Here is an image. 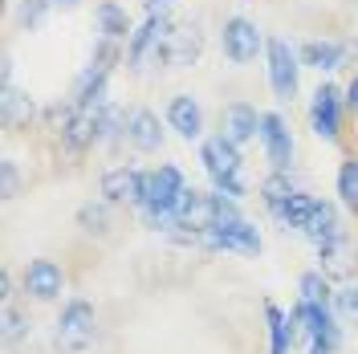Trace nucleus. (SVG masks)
Segmentation results:
<instances>
[{
	"label": "nucleus",
	"instance_id": "obj_1",
	"mask_svg": "<svg viewBox=\"0 0 358 354\" xmlns=\"http://www.w3.org/2000/svg\"><path fill=\"white\" fill-rule=\"evenodd\" d=\"M200 163H203V171L212 176L220 196H228V199L245 196V183H241V147L236 143H228L224 134L208 139L200 147Z\"/></svg>",
	"mask_w": 358,
	"mask_h": 354
},
{
	"label": "nucleus",
	"instance_id": "obj_2",
	"mask_svg": "<svg viewBox=\"0 0 358 354\" xmlns=\"http://www.w3.org/2000/svg\"><path fill=\"white\" fill-rule=\"evenodd\" d=\"M224 216H236V208L220 192H196V187H187L183 199H179V208H176V224L179 228H192V232H208Z\"/></svg>",
	"mask_w": 358,
	"mask_h": 354
},
{
	"label": "nucleus",
	"instance_id": "obj_3",
	"mask_svg": "<svg viewBox=\"0 0 358 354\" xmlns=\"http://www.w3.org/2000/svg\"><path fill=\"white\" fill-rule=\"evenodd\" d=\"M94 322H98V313H94V306H90L86 297L66 302V310L57 318V351L82 354L90 342H94Z\"/></svg>",
	"mask_w": 358,
	"mask_h": 354
},
{
	"label": "nucleus",
	"instance_id": "obj_4",
	"mask_svg": "<svg viewBox=\"0 0 358 354\" xmlns=\"http://www.w3.org/2000/svg\"><path fill=\"white\" fill-rule=\"evenodd\" d=\"M200 244L203 248H232V253H261V232L252 228L248 220H241V216H224L216 228H208V232H200Z\"/></svg>",
	"mask_w": 358,
	"mask_h": 354
},
{
	"label": "nucleus",
	"instance_id": "obj_5",
	"mask_svg": "<svg viewBox=\"0 0 358 354\" xmlns=\"http://www.w3.org/2000/svg\"><path fill=\"white\" fill-rule=\"evenodd\" d=\"M310 122H313V134L326 139V143H334L338 134H342V94H338V86L322 82V86L313 90Z\"/></svg>",
	"mask_w": 358,
	"mask_h": 354
},
{
	"label": "nucleus",
	"instance_id": "obj_6",
	"mask_svg": "<svg viewBox=\"0 0 358 354\" xmlns=\"http://www.w3.org/2000/svg\"><path fill=\"white\" fill-rule=\"evenodd\" d=\"M265 49H268V82H273V94L277 98H293L297 94V69H301L297 66V53L281 37H273Z\"/></svg>",
	"mask_w": 358,
	"mask_h": 354
},
{
	"label": "nucleus",
	"instance_id": "obj_7",
	"mask_svg": "<svg viewBox=\"0 0 358 354\" xmlns=\"http://www.w3.org/2000/svg\"><path fill=\"white\" fill-rule=\"evenodd\" d=\"M62 289H66V269L57 265V261L37 257V261L24 265V293H29L33 302H53Z\"/></svg>",
	"mask_w": 358,
	"mask_h": 354
},
{
	"label": "nucleus",
	"instance_id": "obj_8",
	"mask_svg": "<svg viewBox=\"0 0 358 354\" xmlns=\"http://www.w3.org/2000/svg\"><path fill=\"white\" fill-rule=\"evenodd\" d=\"M220 41H224V57L236 62V66H245V62L257 57V49H261V33H257V24L245 21V17H228Z\"/></svg>",
	"mask_w": 358,
	"mask_h": 354
},
{
	"label": "nucleus",
	"instance_id": "obj_9",
	"mask_svg": "<svg viewBox=\"0 0 358 354\" xmlns=\"http://www.w3.org/2000/svg\"><path fill=\"white\" fill-rule=\"evenodd\" d=\"M200 49H203V33H200V24H192V21H183V24H171V33H167V45H163V66H192L196 57H200Z\"/></svg>",
	"mask_w": 358,
	"mask_h": 354
},
{
	"label": "nucleus",
	"instance_id": "obj_10",
	"mask_svg": "<svg viewBox=\"0 0 358 354\" xmlns=\"http://www.w3.org/2000/svg\"><path fill=\"white\" fill-rule=\"evenodd\" d=\"M317 261H322V273H326L330 281H350L358 273V244L342 232L338 241L317 248Z\"/></svg>",
	"mask_w": 358,
	"mask_h": 354
},
{
	"label": "nucleus",
	"instance_id": "obj_11",
	"mask_svg": "<svg viewBox=\"0 0 358 354\" xmlns=\"http://www.w3.org/2000/svg\"><path fill=\"white\" fill-rule=\"evenodd\" d=\"M143 183H147V171L110 167V171L102 176V199H106V204H131V208H138V204H143Z\"/></svg>",
	"mask_w": 358,
	"mask_h": 354
},
{
	"label": "nucleus",
	"instance_id": "obj_12",
	"mask_svg": "<svg viewBox=\"0 0 358 354\" xmlns=\"http://www.w3.org/2000/svg\"><path fill=\"white\" fill-rule=\"evenodd\" d=\"M261 143H265V155L273 163V171H289L293 139L285 131V118L281 114H261Z\"/></svg>",
	"mask_w": 358,
	"mask_h": 354
},
{
	"label": "nucleus",
	"instance_id": "obj_13",
	"mask_svg": "<svg viewBox=\"0 0 358 354\" xmlns=\"http://www.w3.org/2000/svg\"><path fill=\"white\" fill-rule=\"evenodd\" d=\"M220 131L228 143H236V147H245L252 134H261V114L252 111L248 102H232L220 118Z\"/></svg>",
	"mask_w": 358,
	"mask_h": 354
},
{
	"label": "nucleus",
	"instance_id": "obj_14",
	"mask_svg": "<svg viewBox=\"0 0 358 354\" xmlns=\"http://www.w3.org/2000/svg\"><path fill=\"white\" fill-rule=\"evenodd\" d=\"M94 139H102V131H98V111H73V118H69L66 127H62V147H66L69 155H82Z\"/></svg>",
	"mask_w": 358,
	"mask_h": 354
},
{
	"label": "nucleus",
	"instance_id": "obj_15",
	"mask_svg": "<svg viewBox=\"0 0 358 354\" xmlns=\"http://www.w3.org/2000/svg\"><path fill=\"white\" fill-rule=\"evenodd\" d=\"M342 232H346V228H342V220H338L334 204H326V199H317V204H313V212H310V220L301 224V236L313 241L317 248H322V244H330V241H338Z\"/></svg>",
	"mask_w": 358,
	"mask_h": 354
},
{
	"label": "nucleus",
	"instance_id": "obj_16",
	"mask_svg": "<svg viewBox=\"0 0 358 354\" xmlns=\"http://www.w3.org/2000/svg\"><path fill=\"white\" fill-rule=\"evenodd\" d=\"M167 122H171V131L183 134V139H200V134H203L200 102H196L192 94H176V98H171V106H167Z\"/></svg>",
	"mask_w": 358,
	"mask_h": 354
},
{
	"label": "nucleus",
	"instance_id": "obj_17",
	"mask_svg": "<svg viewBox=\"0 0 358 354\" xmlns=\"http://www.w3.org/2000/svg\"><path fill=\"white\" fill-rule=\"evenodd\" d=\"M127 139H131L134 151H147V155H151V151H159V147H163L159 118L151 111H143V106H138V111H131V114H127Z\"/></svg>",
	"mask_w": 358,
	"mask_h": 354
},
{
	"label": "nucleus",
	"instance_id": "obj_18",
	"mask_svg": "<svg viewBox=\"0 0 358 354\" xmlns=\"http://www.w3.org/2000/svg\"><path fill=\"white\" fill-rule=\"evenodd\" d=\"M346 53H350V45L346 41H310V45H301V62L313 69H338L342 62H346Z\"/></svg>",
	"mask_w": 358,
	"mask_h": 354
},
{
	"label": "nucleus",
	"instance_id": "obj_19",
	"mask_svg": "<svg viewBox=\"0 0 358 354\" xmlns=\"http://www.w3.org/2000/svg\"><path fill=\"white\" fill-rule=\"evenodd\" d=\"M293 196H297V192H293V183H289V176H285V171H273V176L261 183V199H265V208L277 216V220L285 216V208H289Z\"/></svg>",
	"mask_w": 358,
	"mask_h": 354
},
{
	"label": "nucleus",
	"instance_id": "obj_20",
	"mask_svg": "<svg viewBox=\"0 0 358 354\" xmlns=\"http://www.w3.org/2000/svg\"><path fill=\"white\" fill-rule=\"evenodd\" d=\"M265 318H268V338H273L268 354H289V346H293V318H285L273 302L265 306Z\"/></svg>",
	"mask_w": 358,
	"mask_h": 354
},
{
	"label": "nucleus",
	"instance_id": "obj_21",
	"mask_svg": "<svg viewBox=\"0 0 358 354\" xmlns=\"http://www.w3.org/2000/svg\"><path fill=\"white\" fill-rule=\"evenodd\" d=\"M98 29H102V37H110V41H122V37L131 33L127 13H122L114 0H102V4H98Z\"/></svg>",
	"mask_w": 358,
	"mask_h": 354
},
{
	"label": "nucleus",
	"instance_id": "obj_22",
	"mask_svg": "<svg viewBox=\"0 0 358 354\" xmlns=\"http://www.w3.org/2000/svg\"><path fill=\"white\" fill-rule=\"evenodd\" d=\"M0 114H4V127L29 122V118H33V102H29L24 94H17V90H13V82H8V86H4V94H0Z\"/></svg>",
	"mask_w": 358,
	"mask_h": 354
},
{
	"label": "nucleus",
	"instance_id": "obj_23",
	"mask_svg": "<svg viewBox=\"0 0 358 354\" xmlns=\"http://www.w3.org/2000/svg\"><path fill=\"white\" fill-rule=\"evenodd\" d=\"M338 196H342V204L358 216V159H346V163L338 167Z\"/></svg>",
	"mask_w": 358,
	"mask_h": 354
},
{
	"label": "nucleus",
	"instance_id": "obj_24",
	"mask_svg": "<svg viewBox=\"0 0 358 354\" xmlns=\"http://www.w3.org/2000/svg\"><path fill=\"white\" fill-rule=\"evenodd\" d=\"M301 297H306V302H326V306H330V302H334V293H330V277H326L322 269L306 273V277H301Z\"/></svg>",
	"mask_w": 358,
	"mask_h": 354
},
{
	"label": "nucleus",
	"instance_id": "obj_25",
	"mask_svg": "<svg viewBox=\"0 0 358 354\" xmlns=\"http://www.w3.org/2000/svg\"><path fill=\"white\" fill-rule=\"evenodd\" d=\"M334 313L342 318V322H350V326H358V285H342L334 293Z\"/></svg>",
	"mask_w": 358,
	"mask_h": 354
},
{
	"label": "nucleus",
	"instance_id": "obj_26",
	"mask_svg": "<svg viewBox=\"0 0 358 354\" xmlns=\"http://www.w3.org/2000/svg\"><path fill=\"white\" fill-rule=\"evenodd\" d=\"M313 204H317V199H313V196H301V192H297V196L289 199V208H285V216H281V220L289 224V228H297V232H301V224L310 220Z\"/></svg>",
	"mask_w": 358,
	"mask_h": 354
},
{
	"label": "nucleus",
	"instance_id": "obj_27",
	"mask_svg": "<svg viewBox=\"0 0 358 354\" xmlns=\"http://www.w3.org/2000/svg\"><path fill=\"white\" fill-rule=\"evenodd\" d=\"M24 330H29L24 318L13 310V302H4V346H17V342L24 338Z\"/></svg>",
	"mask_w": 358,
	"mask_h": 354
},
{
	"label": "nucleus",
	"instance_id": "obj_28",
	"mask_svg": "<svg viewBox=\"0 0 358 354\" xmlns=\"http://www.w3.org/2000/svg\"><path fill=\"white\" fill-rule=\"evenodd\" d=\"M106 220H110V216H106V208H102V204H98V208L86 204V208L78 212V224H82L86 232H106Z\"/></svg>",
	"mask_w": 358,
	"mask_h": 354
},
{
	"label": "nucleus",
	"instance_id": "obj_29",
	"mask_svg": "<svg viewBox=\"0 0 358 354\" xmlns=\"http://www.w3.org/2000/svg\"><path fill=\"white\" fill-rule=\"evenodd\" d=\"M49 8H53L49 0H21V24L37 29V24L45 21V13H49Z\"/></svg>",
	"mask_w": 358,
	"mask_h": 354
},
{
	"label": "nucleus",
	"instance_id": "obj_30",
	"mask_svg": "<svg viewBox=\"0 0 358 354\" xmlns=\"http://www.w3.org/2000/svg\"><path fill=\"white\" fill-rule=\"evenodd\" d=\"M0 179H4V187H0V196H4V199H17V187H21V176H17V163H13V159H4V163H0Z\"/></svg>",
	"mask_w": 358,
	"mask_h": 354
},
{
	"label": "nucleus",
	"instance_id": "obj_31",
	"mask_svg": "<svg viewBox=\"0 0 358 354\" xmlns=\"http://www.w3.org/2000/svg\"><path fill=\"white\" fill-rule=\"evenodd\" d=\"M346 111L358 118V73L350 78V86H346Z\"/></svg>",
	"mask_w": 358,
	"mask_h": 354
},
{
	"label": "nucleus",
	"instance_id": "obj_32",
	"mask_svg": "<svg viewBox=\"0 0 358 354\" xmlns=\"http://www.w3.org/2000/svg\"><path fill=\"white\" fill-rule=\"evenodd\" d=\"M0 285H4V293H0V297H4V302H13V277H8V269H4V277H0Z\"/></svg>",
	"mask_w": 358,
	"mask_h": 354
},
{
	"label": "nucleus",
	"instance_id": "obj_33",
	"mask_svg": "<svg viewBox=\"0 0 358 354\" xmlns=\"http://www.w3.org/2000/svg\"><path fill=\"white\" fill-rule=\"evenodd\" d=\"M167 0H147V13H155V8H163Z\"/></svg>",
	"mask_w": 358,
	"mask_h": 354
},
{
	"label": "nucleus",
	"instance_id": "obj_34",
	"mask_svg": "<svg viewBox=\"0 0 358 354\" xmlns=\"http://www.w3.org/2000/svg\"><path fill=\"white\" fill-rule=\"evenodd\" d=\"M49 4H62V8H78V0H49Z\"/></svg>",
	"mask_w": 358,
	"mask_h": 354
}]
</instances>
